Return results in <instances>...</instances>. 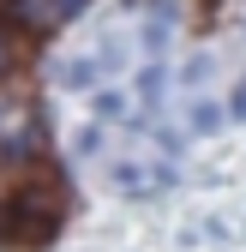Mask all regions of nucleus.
I'll list each match as a JSON object with an SVG mask.
<instances>
[{
  "label": "nucleus",
  "mask_w": 246,
  "mask_h": 252,
  "mask_svg": "<svg viewBox=\"0 0 246 252\" xmlns=\"http://www.w3.org/2000/svg\"><path fill=\"white\" fill-rule=\"evenodd\" d=\"M54 228H60V192L54 186H36V192L12 198V234L18 240H48Z\"/></svg>",
  "instance_id": "f257e3e1"
},
{
  "label": "nucleus",
  "mask_w": 246,
  "mask_h": 252,
  "mask_svg": "<svg viewBox=\"0 0 246 252\" xmlns=\"http://www.w3.org/2000/svg\"><path fill=\"white\" fill-rule=\"evenodd\" d=\"M78 6H90V0H18L12 12H18L30 30H54V24H66Z\"/></svg>",
  "instance_id": "f03ea898"
},
{
  "label": "nucleus",
  "mask_w": 246,
  "mask_h": 252,
  "mask_svg": "<svg viewBox=\"0 0 246 252\" xmlns=\"http://www.w3.org/2000/svg\"><path fill=\"white\" fill-rule=\"evenodd\" d=\"M174 180V168H138V162H120L114 168V186H120V192H156V186H168Z\"/></svg>",
  "instance_id": "7ed1b4c3"
},
{
  "label": "nucleus",
  "mask_w": 246,
  "mask_h": 252,
  "mask_svg": "<svg viewBox=\"0 0 246 252\" xmlns=\"http://www.w3.org/2000/svg\"><path fill=\"white\" fill-rule=\"evenodd\" d=\"M96 72H102V54L96 60H66V66H60V84H66V90H84V84H96Z\"/></svg>",
  "instance_id": "20e7f679"
},
{
  "label": "nucleus",
  "mask_w": 246,
  "mask_h": 252,
  "mask_svg": "<svg viewBox=\"0 0 246 252\" xmlns=\"http://www.w3.org/2000/svg\"><path fill=\"white\" fill-rule=\"evenodd\" d=\"M168 18H174V12H156V18L144 24V48H150V54H162V48H168Z\"/></svg>",
  "instance_id": "39448f33"
},
{
  "label": "nucleus",
  "mask_w": 246,
  "mask_h": 252,
  "mask_svg": "<svg viewBox=\"0 0 246 252\" xmlns=\"http://www.w3.org/2000/svg\"><path fill=\"white\" fill-rule=\"evenodd\" d=\"M222 126V102H192V132H216Z\"/></svg>",
  "instance_id": "423d86ee"
},
{
  "label": "nucleus",
  "mask_w": 246,
  "mask_h": 252,
  "mask_svg": "<svg viewBox=\"0 0 246 252\" xmlns=\"http://www.w3.org/2000/svg\"><path fill=\"white\" fill-rule=\"evenodd\" d=\"M96 120H126V96L120 90H96Z\"/></svg>",
  "instance_id": "0eeeda50"
},
{
  "label": "nucleus",
  "mask_w": 246,
  "mask_h": 252,
  "mask_svg": "<svg viewBox=\"0 0 246 252\" xmlns=\"http://www.w3.org/2000/svg\"><path fill=\"white\" fill-rule=\"evenodd\" d=\"M96 150H102V126H84L72 138V156H96Z\"/></svg>",
  "instance_id": "6e6552de"
},
{
  "label": "nucleus",
  "mask_w": 246,
  "mask_h": 252,
  "mask_svg": "<svg viewBox=\"0 0 246 252\" xmlns=\"http://www.w3.org/2000/svg\"><path fill=\"white\" fill-rule=\"evenodd\" d=\"M138 90H144V102L156 108V96H162V66H144V78H138Z\"/></svg>",
  "instance_id": "1a4fd4ad"
},
{
  "label": "nucleus",
  "mask_w": 246,
  "mask_h": 252,
  "mask_svg": "<svg viewBox=\"0 0 246 252\" xmlns=\"http://www.w3.org/2000/svg\"><path fill=\"white\" fill-rule=\"evenodd\" d=\"M228 114H234V120H246V84H240L234 96H228Z\"/></svg>",
  "instance_id": "9d476101"
}]
</instances>
